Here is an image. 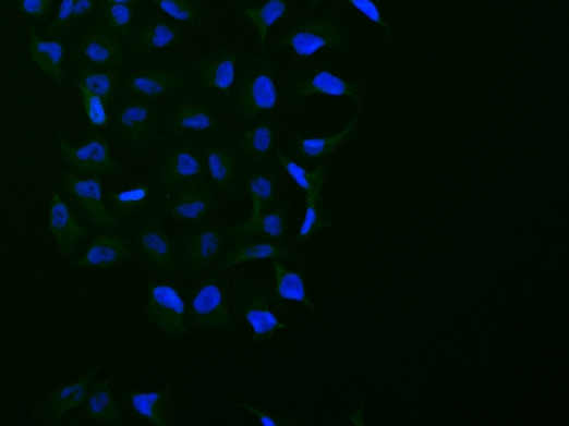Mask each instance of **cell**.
Wrapping results in <instances>:
<instances>
[{
    "label": "cell",
    "instance_id": "1",
    "mask_svg": "<svg viewBox=\"0 0 569 426\" xmlns=\"http://www.w3.org/2000/svg\"><path fill=\"white\" fill-rule=\"evenodd\" d=\"M162 109L159 144L192 133L197 139L229 127L223 118L225 104L219 95L185 86L169 92Z\"/></svg>",
    "mask_w": 569,
    "mask_h": 426
},
{
    "label": "cell",
    "instance_id": "2",
    "mask_svg": "<svg viewBox=\"0 0 569 426\" xmlns=\"http://www.w3.org/2000/svg\"><path fill=\"white\" fill-rule=\"evenodd\" d=\"M279 64L269 57L267 50L257 54L243 52L235 72L234 89L230 93V112L245 126L262 115L279 107V93L275 84Z\"/></svg>",
    "mask_w": 569,
    "mask_h": 426
},
{
    "label": "cell",
    "instance_id": "3",
    "mask_svg": "<svg viewBox=\"0 0 569 426\" xmlns=\"http://www.w3.org/2000/svg\"><path fill=\"white\" fill-rule=\"evenodd\" d=\"M108 107V129L116 146L124 147L134 158L150 154L162 132L159 101H147L120 93Z\"/></svg>",
    "mask_w": 569,
    "mask_h": 426
},
{
    "label": "cell",
    "instance_id": "4",
    "mask_svg": "<svg viewBox=\"0 0 569 426\" xmlns=\"http://www.w3.org/2000/svg\"><path fill=\"white\" fill-rule=\"evenodd\" d=\"M190 58L154 54L131 59L121 71L120 93L147 101H159L169 92L190 85Z\"/></svg>",
    "mask_w": 569,
    "mask_h": 426
},
{
    "label": "cell",
    "instance_id": "5",
    "mask_svg": "<svg viewBox=\"0 0 569 426\" xmlns=\"http://www.w3.org/2000/svg\"><path fill=\"white\" fill-rule=\"evenodd\" d=\"M185 324L190 329L214 328L237 336L241 325L230 312V277L226 271L206 272L186 292Z\"/></svg>",
    "mask_w": 569,
    "mask_h": 426
},
{
    "label": "cell",
    "instance_id": "6",
    "mask_svg": "<svg viewBox=\"0 0 569 426\" xmlns=\"http://www.w3.org/2000/svg\"><path fill=\"white\" fill-rule=\"evenodd\" d=\"M241 134L232 126L198 139L205 149L211 183L230 200L245 198V181L253 170L240 148Z\"/></svg>",
    "mask_w": 569,
    "mask_h": 426
},
{
    "label": "cell",
    "instance_id": "7",
    "mask_svg": "<svg viewBox=\"0 0 569 426\" xmlns=\"http://www.w3.org/2000/svg\"><path fill=\"white\" fill-rule=\"evenodd\" d=\"M159 146L152 177L162 195H170L190 178L209 174L205 149L197 137L182 134Z\"/></svg>",
    "mask_w": 569,
    "mask_h": 426
},
{
    "label": "cell",
    "instance_id": "8",
    "mask_svg": "<svg viewBox=\"0 0 569 426\" xmlns=\"http://www.w3.org/2000/svg\"><path fill=\"white\" fill-rule=\"evenodd\" d=\"M66 50L73 63L89 66L123 71L131 61L128 40L95 16L78 26Z\"/></svg>",
    "mask_w": 569,
    "mask_h": 426
},
{
    "label": "cell",
    "instance_id": "9",
    "mask_svg": "<svg viewBox=\"0 0 569 426\" xmlns=\"http://www.w3.org/2000/svg\"><path fill=\"white\" fill-rule=\"evenodd\" d=\"M292 48L298 60L307 62L322 48L346 51L350 38L344 24L334 13L320 17L302 16L294 20L276 40L274 51Z\"/></svg>",
    "mask_w": 569,
    "mask_h": 426
},
{
    "label": "cell",
    "instance_id": "10",
    "mask_svg": "<svg viewBox=\"0 0 569 426\" xmlns=\"http://www.w3.org/2000/svg\"><path fill=\"white\" fill-rule=\"evenodd\" d=\"M363 89L361 82H348L331 72L330 62L319 66H294L280 81L279 100L283 105L294 106L310 98L311 95L347 96L362 104L358 93Z\"/></svg>",
    "mask_w": 569,
    "mask_h": 426
},
{
    "label": "cell",
    "instance_id": "11",
    "mask_svg": "<svg viewBox=\"0 0 569 426\" xmlns=\"http://www.w3.org/2000/svg\"><path fill=\"white\" fill-rule=\"evenodd\" d=\"M235 312L242 316L253 329L249 340L250 345L256 346L266 343L273 345L275 334L280 329H291L294 325L281 322L270 312L267 285L262 278L255 275H243L234 290Z\"/></svg>",
    "mask_w": 569,
    "mask_h": 426
},
{
    "label": "cell",
    "instance_id": "12",
    "mask_svg": "<svg viewBox=\"0 0 569 426\" xmlns=\"http://www.w3.org/2000/svg\"><path fill=\"white\" fill-rule=\"evenodd\" d=\"M165 219L166 216L156 209L131 230L130 238L134 254L158 279H170L179 270L178 252Z\"/></svg>",
    "mask_w": 569,
    "mask_h": 426
},
{
    "label": "cell",
    "instance_id": "13",
    "mask_svg": "<svg viewBox=\"0 0 569 426\" xmlns=\"http://www.w3.org/2000/svg\"><path fill=\"white\" fill-rule=\"evenodd\" d=\"M181 288L180 282L170 279L153 278L146 282L145 318L172 341L192 334V329L185 324L186 304Z\"/></svg>",
    "mask_w": 569,
    "mask_h": 426
},
{
    "label": "cell",
    "instance_id": "14",
    "mask_svg": "<svg viewBox=\"0 0 569 426\" xmlns=\"http://www.w3.org/2000/svg\"><path fill=\"white\" fill-rule=\"evenodd\" d=\"M220 194L206 175L190 178L170 195L162 197L157 210L175 221L197 224L214 211L221 210Z\"/></svg>",
    "mask_w": 569,
    "mask_h": 426
},
{
    "label": "cell",
    "instance_id": "15",
    "mask_svg": "<svg viewBox=\"0 0 569 426\" xmlns=\"http://www.w3.org/2000/svg\"><path fill=\"white\" fill-rule=\"evenodd\" d=\"M227 227L219 223H201L179 238L182 269L185 278L195 281L218 263L227 249Z\"/></svg>",
    "mask_w": 569,
    "mask_h": 426
},
{
    "label": "cell",
    "instance_id": "16",
    "mask_svg": "<svg viewBox=\"0 0 569 426\" xmlns=\"http://www.w3.org/2000/svg\"><path fill=\"white\" fill-rule=\"evenodd\" d=\"M60 155L77 175L111 174L124 172L120 162L111 157L110 142L99 129L88 126L85 145L73 147L66 143L62 133H58Z\"/></svg>",
    "mask_w": 569,
    "mask_h": 426
},
{
    "label": "cell",
    "instance_id": "17",
    "mask_svg": "<svg viewBox=\"0 0 569 426\" xmlns=\"http://www.w3.org/2000/svg\"><path fill=\"white\" fill-rule=\"evenodd\" d=\"M102 175L94 174L88 180H81L73 171H63L61 187L64 195L94 228L114 231L121 223L106 208L102 198Z\"/></svg>",
    "mask_w": 569,
    "mask_h": 426
},
{
    "label": "cell",
    "instance_id": "18",
    "mask_svg": "<svg viewBox=\"0 0 569 426\" xmlns=\"http://www.w3.org/2000/svg\"><path fill=\"white\" fill-rule=\"evenodd\" d=\"M242 54L241 49L221 47L203 54L201 58H190L192 81H190L189 86L207 93L221 90L229 101V89L233 87L235 66Z\"/></svg>",
    "mask_w": 569,
    "mask_h": 426
},
{
    "label": "cell",
    "instance_id": "19",
    "mask_svg": "<svg viewBox=\"0 0 569 426\" xmlns=\"http://www.w3.org/2000/svg\"><path fill=\"white\" fill-rule=\"evenodd\" d=\"M184 26L158 12L146 13L133 26L129 42L131 59H141L161 48L182 47L186 44Z\"/></svg>",
    "mask_w": 569,
    "mask_h": 426
},
{
    "label": "cell",
    "instance_id": "20",
    "mask_svg": "<svg viewBox=\"0 0 569 426\" xmlns=\"http://www.w3.org/2000/svg\"><path fill=\"white\" fill-rule=\"evenodd\" d=\"M131 414L145 424L172 426L175 417V379L170 377L160 392L143 393L132 388L121 392Z\"/></svg>",
    "mask_w": 569,
    "mask_h": 426
},
{
    "label": "cell",
    "instance_id": "21",
    "mask_svg": "<svg viewBox=\"0 0 569 426\" xmlns=\"http://www.w3.org/2000/svg\"><path fill=\"white\" fill-rule=\"evenodd\" d=\"M101 368L102 364H98L83 378L51 393L33 409L31 416L51 426L60 425L68 412L86 402L90 381Z\"/></svg>",
    "mask_w": 569,
    "mask_h": 426
},
{
    "label": "cell",
    "instance_id": "22",
    "mask_svg": "<svg viewBox=\"0 0 569 426\" xmlns=\"http://www.w3.org/2000/svg\"><path fill=\"white\" fill-rule=\"evenodd\" d=\"M303 256L304 254L295 247L283 245L281 242L266 240L237 241L218 259L216 270L227 271L239 264L253 263L257 259L290 263V260L300 259Z\"/></svg>",
    "mask_w": 569,
    "mask_h": 426
},
{
    "label": "cell",
    "instance_id": "23",
    "mask_svg": "<svg viewBox=\"0 0 569 426\" xmlns=\"http://www.w3.org/2000/svg\"><path fill=\"white\" fill-rule=\"evenodd\" d=\"M282 133L281 122L275 117L264 114L241 135L240 148L253 169L270 163Z\"/></svg>",
    "mask_w": 569,
    "mask_h": 426
},
{
    "label": "cell",
    "instance_id": "24",
    "mask_svg": "<svg viewBox=\"0 0 569 426\" xmlns=\"http://www.w3.org/2000/svg\"><path fill=\"white\" fill-rule=\"evenodd\" d=\"M291 203L280 202L273 212L261 215L249 222L227 227L226 233L229 241L266 240L282 242L287 239Z\"/></svg>",
    "mask_w": 569,
    "mask_h": 426
},
{
    "label": "cell",
    "instance_id": "25",
    "mask_svg": "<svg viewBox=\"0 0 569 426\" xmlns=\"http://www.w3.org/2000/svg\"><path fill=\"white\" fill-rule=\"evenodd\" d=\"M283 186L284 178L276 165L268 163L253 169L245 181L246 195L252 199L250 219L275 210L280 203Z\"/></svg>",
    "mask_w": 569,
    "mask_h": 426
},
{
    "label": "cell",
    "instance_id": "26",
    "mask_svg": "<svg viewBox=\"0 0 569 426\" xmlns=\"http://www.w3.org/2000/svg\"><path fill=\"white\" fill-rule=\"evenodd\" d=\"M48 230L56 236L64 256L73 255L89 235V229L78 221L59 192H53L51 198Z\"/></svg>",
    "mask_w": 569,
    "mask_h": 426
},
{
    "label": "cell",
    "instance_id": "27",
    "mask_svg": "<svg viewBox=\"0 0 569 426\" xmlns=\"http://www.w3.org/2000/svg\"><path fill=\"white\" fill-rule=\"evenodd\" d=\"M133 256L135 254L130 239L102 233L90 242L85 256L71 259L70 264L75 268L108 269L131 259Z\"/></svg>",
    "mask_w": 569,
    "mask_h": 426
},
{
    "label": "cell",
    "instance_id": "28",
    "mask_svg": "<svg viewBox=\"0 0 569 426\" xmlns=\"http://www.w3.org/2000/svg\"><path fill=\"white\" fill-rule=\"evenodd\" d=\"M361 118V109L348 126L340 133L329 137H314V139H303L296 133L292 134L291 142L288 145L289 153L295 159L305 163H314L319 161L323 157L336 153L343 144L355 139V129Z\"/></svg>",
    "mask_w": 569,
    "mask_h": 426
},
{
    "label": "cell",
    "instance_id": "29",
    "mask_svg": "<svg viewBox=\"0 0 569 426\" xmlns=\"http://www.w3.org/2000/svg\"><path fill=\"white\" fill-rule=\"evenodd\" d=\"M118 374L105 380H92L86 400L84 418L87 423L100 425H128L123 411L117 404L111 382Z\"/></svg>",
    "mask_w": 569,
    "mask_h": 426
},
{
    "label": "cell",
    "instance_id": "30",
    "mask_svg": "<svg viewBox=\"0 0 569 426\" xmlns=\"http://www.w3.org/2000/svg\"><path fill=\"white\" fill-rule=\"evenodd\" d=\"M273 266L277 281L273 296L269 295V301L279 309L284 308V302L287 301L301 302L315 314L317 307L308 299L305 290V278L308 273L306 267L301 264L295 269H289L282 266L279 260H273Z\"/></svg>",
    "mask_w": 569,
    "mask_h": 426
},
{
    "label": "cell",
    "instance_id": "31",
    "mask_svg": "<svg viewBox=\"0 0 569 426\" xmlns=\"http://www.w3.org/2000/svg\"><path fill=\"white\" fill-rule=\"evenodd\" d=\"M106 197L108 211L121 223L154 208L157 192L152 185L141 183L124 192L107 190Z\"/></svg>",
    "mask_w": 569,
    "mask_h": 426
},
{
    "label": "cell",
    "instance_id": "32",
    "mask_svg": "<svg viewBox=\"0 0 569 426\" xmlns=\"http://www.w3.org/2000/svg\"><path fill=\"white\" fill-rule=\"evenodd\" d=\"M31 47L29 52L33 61L48 76L57 82L58 85L65 84V73L62 66V60L65 51L64 40L46 39L40 37L36 27L31 23Z\"/></svg>",
    "mask_w": 569,
    "mask_h": 426
},
{
    "label": "cell",
    "instance_id": "33",
    "mask_svg": "<svg viewBox=\"0 0 569 426\" xmlns=\"http://www.w3.org/2000/svg\"><path fill=\"white\" fill-rule=\"evenodd\" d=\"M73 72L80 84L99 96L106 107L110 106L120 94V69L73 63Z\"/></svg>",
    "mask_w": 569,
    "mask_h": 426
},
{
    "label": "cell",
    "instance_id": "34",
    "mask_svg": "<svg viewBox=\"0 0 569 426\" xmlns=\"http://www.w3.org/2000/svg\"><path fill=\"white\" fill-rule=\"evenodd\" d=\"M289 2L290 0H266L263 5L257 8H253L249 3L238 5V11L255 26L262 50H267L266 37L270 26L289 16Z\"/></svg>",
    "mask_w": 569,
    "mask_h": 426
},
{
    "label": "cell",
    "instance_id": "35",
    "mask_svg": "<svg viewBox=\"0 0 569 426\" xmlns=\"http://www.w3.org/2000/svg\"><path fill=\"white\" fill-rule=\"evenodd\" d=\"M275 156L280 167L304 191L305 197H322L323 186L328 180L329 163L327 161L320 163L316 171L310 172L284 155L278 146L276 147Z\"/></svg>",
    "mask_w": 569,
    "mask_h": 426
},
{
    "label": "cell",
    "instance_id": "36",
    "mask_svg": "<svg viewBox=\"0 0 569 426\" xmlns=\"http://www.w3.org/2000/svg\"><path fill=\"white\" fill-rule=\"evenodd\" d=\"M148 2L165 11L172 20L195 27L206 24L211 17L210 10L202 0H148Z\"/></svg>",
    "mask_w": 569,
    "mask_h": 426
},
{
    "label": "cell",
    "instance_id": "37",
    "mask_svg": "<svg viewBox=\"0 0 569 426\" xmlns=\"http://www.w3.org/2000/svg\"><path fill=\"white\" fill-rule=\"evenodd\" d=\"M306 211L300 232L292 239L295 246H302L311 236L323 229H334V219L330 210L325 206L322 197H305Z\"/></svg>",
    "mask_w": 569,
    "mask_h": 426
},
{
    "label": "cell",
    "instance_id": "38",
    "mask_svg": "<svg viewBox=\"0 0 569 426\" xmlns=\"http://www.w3.org/2000/svg\"><path fill=\"white\" fill-rule=\"evenodd\" d=\"M138 12V10L124 4L101 3L97 13H95V17L99 19L110 29L123 36L129 44L133 31V16Z\"/></svg>",
    "mask_w": 569,
    "mask_h": 426
},
{
    "label": "cell",
    "instance_id": "39",
    "mask_svg": "<svg viewBox=\"0 0 569 426\" xmlns=\"http://www.w3.org/2000/svg\"><path fill=\"white\" fill-rule=\"evenodd\" d=\"M73 82L74 85L80 89L81 95H83L84 109L89 123L88 126L95 129L107 127L108 122H110V118H108L106 106L102 100L99 98V96L94 95L83 85H81L77 80L74 78Z\"/></svg>",
    "mask_w": 569,
    "mask_h": 426
},
{
    "label": "cell",
    "instance_id": "40",
    "mask_svg": "<svg viewBox=\"0 0 569 426\" xmlns=\"http://www.w3.org/2000/svg\"><path fill=\"white\" fill-rule=\"evenodd\" d=\"M322 2H324V0H308L311 9L317 8ZM344 2L354 7L355 9L361 11L363 15L367 16L372 22L382 26V29L385 32L386 35V48L389 49L395 34H392L391 26L384 21L382 13H379V10L377 8L378 0H344Z\"/></svg>",
    "mask_w": 569,
    "mask_h": 426
},
{
    "label": "cell",
    "instance_id": "41",
    "mask_svg": "<svg viewBox=\"0 0 569 426\" xmlns=\"http://www.w3.org/2000/svg\"><path fill=\"white\" fill-rule=\"evenodd\" d=\"M233 404L251 412V414L257 417L264 426H296L302 424L300 421H294L290 417L276 414V412L257 409L245 401L239 400V398L233 401Z\"/></svg>",
    "mask_w": 569,
    "mask_h": 426
},
{
    "label": "cell",
    "instance_id": "42",
    "mask_svg": "<svg viewBox=\"0 0 569 426\" xmlns=\"http://www.w3.org/2000/svg\"><path fill=\"white\" fill-rule=\"evenodd\" d=\"M75 4L76 0H62L58 16L45 31L44 38L60 37L71 31L70 23Z\"/></svg>",
    "mask_w": 569,
    "mask_h": 426
},
{
    "label": "cell",
    "instance_id": "43",
    "mask_svg": "<svg viewBox=\"0 0 569 426\" xmlns=\"http://www.w3.org/2000/svg\"><path fill=\"white\" fill-rule=\"evenodd\" d=\"M101 2L102 0H76L70 23L71 29L93 19Z\"/></svg>",
    "mask_w": 569,
    "mask_h": 426
},
{
    "label": "cell",
    "instance_id": "44",
    "mask_svg": "<svg viewBox=\"0 0 569 426\" xmlns=\"http://www.w3.org/2000/svg\"><path fill=\"white\" fill-rule=\"evenodd\" d=\"M19 9L26 16L44 21L52 10V0H19Z\"/></svg>",
    "mask_w": 569,
    "mask_h": 426
},
{
    "label": "cell",
    "instance_id": "45",
    "mask_svg": "<svg viewBox=\"0 0 569 426\" xmlns=\"http://www.w3.org/2000/svg\"><path fill=\"white\" fill-rule=\"evenodd\" d=\"M144 0H102V4H124L141 11Z\"/></svg>",
    "mask_w": 569,
    "mask_h": 426
}]
</instances>
